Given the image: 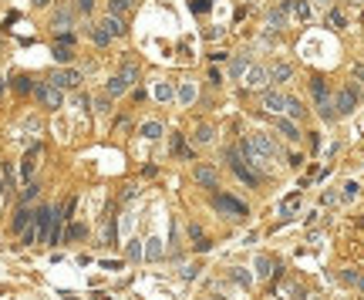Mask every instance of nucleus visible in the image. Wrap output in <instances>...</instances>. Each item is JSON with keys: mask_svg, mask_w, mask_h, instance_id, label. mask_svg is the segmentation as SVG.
Wrapping results in <instances>:
<instances>
[{"mask_svg": "<svg viewBox=\"0 0 364 300\" xmlns=\"http://www.w3.org/2000/svg\"><path fill=\"white\" fill-rule=\"evenodd\" d=\"M226 162H229V169H233L243 182H250V186H256V182H260V172H253L250 165H246V159L240 155V148H233V145L226 148Z\"/></svg>", "mask_w": 364, "mask_h": 300, "instance_id": "f257e3e1", "label": "nucleus"}, {"mask_svg": "<svg viewBox=\"0 0 364 300\" xmlns=\"http://www.w3.org/2000/svg\"><path fill=\"white\" fill-rule=\"evenodd\" d=\"M357 101H361V91L354 88V84H348V88H340L337 98H334V108H337V115H351L357 108Z\"/></svg>", "mask_w": 364, "mask_h": 300, "instance_id": "f03ea898", "label": "nucleus"}, {"mask_svg": "<svg viewBox=\"0 0 364 300\" xmlns=\"http://www.w3.org/2000/svg\"><path fill=\"white\" fill-rule=\"evenodd\" d=\"M212 206H216L219 212H226V216H246V206L240 203V199H233V196H226V192H216V199H212Z\"/></svg>", "mask_w": 364, "mask_h": 300, "instance_id": "7ed1b4c3", "label": "nucleus"}, {"mask_svg": "<svg viewBox=\"0 0 364 300\" xmlns=\"http://www.w3.org/2000/svg\"><path fill=\"white\" fill-rule=\"evenodd\" d=\"M250 142H253V148L260 152V159H263V162H267V159H280V145H276L273 138H267V135H253Z\"/></svg>", "mask_w": 364, "mask_h": 300, "instance_id": "20e7f679", "label": "nucleus"}, {"mask_svg": "<svg viewBox=\"0 0 364 300\" xmlns=\"http://www.w3.org/2000/svg\"><path fill=\"white\" fill-rule=\"evenodd\" d=\"M51 84H54V88H61V91L78 88V84H81V74H78V71H68V68H61V71L51 74Z\"/></svg>", "mask_w": 364, "mask_h": 300, "instance_id": "39448f33", "label": "nucleus"}, {"mask_svg": "<svg viewBox=\"0 0 364 300\" xmlns=\"http://www.w3.org/2000/svg\"><path fill=\"white\" fill-rule=\"evenodd\" d=\"M51 219H54V209H51V206H40V209L34 212V229H37V240H44V236L51 233Z\"/></svg>", "mask_w": 364, "mask_h": 300, "instance_id": "423d86ee", "label": "nucleus"}, {"mask_svg": "<svg viewBox=\"0 0 364 300\" xmlns=\"http://www.w3.org/2000/svg\"><path fill=\"white\" fill-rule=\"evenodd\" d=\"M34 91H37V98L44 101L48 108H61V88H54V84H34Z\"/></svg>", "mask_w": 364, "mask_h": 300, "instance_id": "0eeeda50", "label": "nucleus"}, {"mask_svg": "<svg viewBox=\"0 0 364 300\" xmlns=\"http://www.w3.org/2000/svg\"><path fill=\"white\" fill-rule=\"evenodd\" d=\"M71 24H74V7H71V4H65V7H61V10L54 14L51 27H54L57 34H68V27H71Z\"/></svg>", "mask_w": 364, "mask_h": 300, "instance_id": "6e6552de", "label": "nucleus"}, {"mask_svg": "<svg viewBox=\"0 0 364 300\" xmlns=\"http://www.w3.org/2000/svg\"><path fill=\"white\" fill-rule=\"evenodd\" d=\"M267 71H270V81H276V84H287L293 78V68L287 65V61H276L273 68H267Z\"/></svg>", "mask_w": 364, "mask_h": 300, "instance_id": "1a4fd4ad", "label": "nucleus"}, {"mask_svg": "<svg viewBox=\"0 0 364 300\" xmlns=\"http://www.w3.org/2000/svg\"><path fill=\"white\" fill-rule=\"evenodd\" d=\"M267 81H270V71H267V68L253 65L250 71H246V84H250V88H267Z\"/></svg>", "mask_w": 364, "mask_h": 300, "instance_id": "9d476101", "label": "nucleus"}, {"mask_svg": "<svg viewBox=\"0 0 364 300\" xmlns=\"http://www.w3.org/2000/svg\"><path fill=\"white\" fill-rule=\"evenodd\" d=\"M283 105H287V95H280V91H263V108H267V112L280 115Z\"/></svg>", "mask_w": 364, "mask_h": 300, "instance_id": "9b49d317", "label": "nucleus"}, {"mask_svg": "<svg viewBox=\"0 0 364 300\" xmlns=\"http://www.w3.org/2000/svg\"><path fill=\"white\" fill-rule=\"evenodd\" d=\"M196 182H199V186H216V169H212V165H196Z\"/></svg>", "mask_w": 364, "mask_h": 300, "instance_id": "f8f14e48", "label": "nucleus"}, {"mask_svg": "<svg viewBox=\"0 0 364 300\" xmlns=\"http://www.w3.org/2000/svg\"><path fill=\"white\" fill-rule=\"evenodd\" d=\"M135 10V0H108V14L112 17H125Z\"/></svg>", "mask_w": 364, "mask_h": 300, "instance_id": "ddd939ff", "label": "nucleus"}, {"mask_svg": "<svg viewBox=\"0 0 364 300\" xmlns=\"http://www.w3.org/2000/svg\"><path fill=\"white\" fill-rule=\"evenodd\" d=\"M317 112H320V118L324 122H334V118H337V108H334V101L327 95L324 98H317Z\"/></svg>", "mask_w": 364, "mask_h": 300, "instance_id": "4468645a", "label": "nucleus"}, {"mask_svg": "<svg viewBox=\"0 0 364 300\" xmlns=\"http://www.w3.org/2000/svg\"><path fill=\"white\" fill-rule=\"evenodd\" d=\"M31 219H34V212L27 209V206H20V209H17V216H14V233H24V229L31 226Z\"/></svg>", "mask_w": 364, "mask_h": 300, "instance_id": "2eb2a0df", "label": "nucleus"}, {"mask_svg": "<svg viewBox=\"0 0 364 300\" xmlns=\"http://www.w3.org/2000/svg\"><path fill=\"white\" fill-rule=\"evenodd\" d=\"M101 27H105L112 37H121V34H125V20H121V17H112V14L101 20Z\"/></svg>", "mask_w": 364, "mask_h": 300, "instance_id": "dca6fc26", "label": "nucleus"}, {"mask_svg": "<svg viewBox=\"0 0 364 300\" xmlns=\"http://www.w3.org/2000/svg\"><path fill=\"white\" fill-rule=\"evenodd\" d=\"M246 71H250V57H246V54H240V57L233 61V65H229V74H233V81H236V78H243Z\"/></svg>", "mask_w": 364, "mask_h": 300, "instance_id": "f3484780", "label": "nucleus"}, {"mask_svg": "<svg viewBox=\"0 0 364 300\" xmlns=\"http://www.w3.org/2000/svg\"><path fill=\"white\" fill-rule=\"evenodd\" d=\"M276 128H280V135H287V142H297V138H300V128L293 122H287V118H280Z\"/></svg>", "mask_w": 364, "mask_h": 300, "instance_id": "a211bd4d", "label": "nucleus"}, {"mask_svg": "<svg viewBox=\"0 0 364 300\" xmlns=\"http://www.w3.org/2000/svg\"><path fill=\"white\" fill-rule=\"evenodd\" d=\"M71 57H74L71 44H61V41L54 44V61H57V65H68V61H71Z\"/></svg>", "mask_w": 364, "mask_h": 300, "instance_id": "6ab92c4d", "label": "nucleus"}, {"mask_svg": "<svg viewBox=\"0 0 364 300\" xmlns=\"http://www.w3.org/2000/svg\"><path fill=\"white\" fill-rule=\"evenodd\" d=\"M189 236H192V243H196V250H199V253H206V250H209V240H206V236H202V229L199 226H189Z\"/></svg>", "mask_w": 364, "mask_h": 300, "instance_id": "aec40b11", "label": "nucleus"}, {"mask_svg": "<svg viewBox=\"0 0 364 300\" xmlns=\"http://www.w3.org/2000/svg\"><path fill=\"white\" fill-rule=\"evenodd\" d=\"M212 135H216V132H212L209 125H199L192 138H196V145H209V142H212Z\"/></svg>", "mask_w": 364, "mask_h": 300, "instance_id": "412c9836", "label": "nucleus"}, {"mask_svg": "<svg viewBox=\"0 0 364 300\" xmlns=\"http://www.w3.org/2000/svg\"><path fill=\"white\" fill-rule=\"evenodd\" d=\"M142 138H148V142L162 138V125L159 122H145V125H142Z\"/></svg>", "mask_w": 364, "mask_h": 300, "instance_id": "4be33fe9", "label": "nucleus"}, {"mask_svg": "<svg viewBox=\"0 0 364 300\" xmlns=\"http://www.w3.org/2000/svg\"><path fill=\"white\" fill-rule=\"evenodd\" d=\"M129 84H132V81H125V74H115L112 81H108V95H121Z\"/></svg>", "mask_w": 364, "mask_h": 300, "instance_id": "5701e85b", "label": "nucleus"}, {"mask_svg": "<svg viewBox=\"0 0 364 300\" xmlns=\"http://www.w3.org/2000/svg\"><path fill=\"white\" fill-rule=\"evenodd\" d=\"M340 280H344L348 287H361V290H364V276L357 273V270H344V273H340Z\"/></svg>", "mask_w": 364, "mask_h": 300, "instance_id": "b1692460", "label": "nucleus"}, {"mask_svg": "<svg viewBox=\"0 0 364 300\" xmlns=\"http://www.w3.org/2000/svg\"><path fill=\"white\" fill-rule=\"evenodd\" d=\"M34 159H37V145L24 155V179H27V182H31V176H34Z\"/></svg>", "mask_w": 364, "mask_h": 300, "instance_id": "393cba45", "label": "nucleus"}, {"mask_svg": "<svg viewBox=\"0 0 364 300\" xmlns=\"http://www.w3.org/2000/svg\"><path fill=\"white\" fill-rule=\"evenodd\" d=\"M283 112L290 115V118H300V115H304V105H300L297 98H287V105H283Z\"/></svg>", "mask_w": 364, "mask_h": 300, "instance_id": "a878e982", "label": "nucleus"}, {"mask_svg": "<svg viewBox=\"0 0 364 300\" xmlns=\"http://www.w3.org/2000/svg\"><path fill=\"white\" fill-rule=\"evenodd\" d=\"M91 41H95V44H101V48H105V44H108V41H112V34H108V31H105V27L98 24V27H95V31H91Z\"/></svg>", "mask_w": 364, "mask_h": 300, "instance_id": "bb28decb", "label": "nucleus"}, {"mask_svg": "<svg viewBox=\"0 0 364 300\" xmlns=\"http://www.w3.org/2000/svg\"><path fill=\"white\" fill-rule=\"evenodd\" d=\"M145 256H148V260H159V256H162V240H155V236L148 240V246H145Z\"/></svg>", "mask_w": 364, "mask_h": 300, "instance_id": "cd10ccee", "label": "nucleus"}, {"mask_svg": "<svg viewBox=\"0 0 364 300\" xmlns=\"http://www.w3.org/2000/svg\"><path fill=\"white\" fill-rule=\"evenodd\" d=\"M34 84H31V78H27V74H17L14 78V91H20V95H27V91H31Z\"/></svg>", "mask_w": 364, "mask_h": 300, "instance_id": "c85d7f7f", "label": "nucleus"}, {"mask_svg": "<svg viewBox=\"0 0 364 300\" xmlns=\"http://www.w3.org/2000/svg\"><path fill=\"white\" fill-rule=\"evenodd\" d=\"M283 20H287V10H273V14H270V27H273V31H280V27H283Z\"/></svg>", "mask_w": 364, "mask_h": 300, "instance_id": "c756f323", "label": "nucleus"}, {"mask_svg": "<svg viewBox=\"0 0 364 300\" xmlns=\"http://www.w3.org/2000/svg\"><path fill=\"white\" fill-rule=\"evenodd\" d=\"M310 91H314V98H324V95H327V84H324V78H310Z\"/></svg>", "mask_w": 364, "mask_h": 300, "instance_id": "7c9ffc66", "label": "nucleus"}, {"mask_svg": "<svg viewBox=\"0 0 364 300\" xmlns=\"http://www.w3.org/2000/svg\"><path fill=\"white\" fill-rule=\"evenodd\" d=\"M256 273H260V276H270V273H273V263H270L267 256H260V260H256Z\"/></svg>", "mask_w": 364, "mask_h": 300, "instance_id": "2f4dec72", "label": "nucleus"}, {"mask_svg": "<svg viewBox=\"0 0 364 300\" xmlns=\"http://www.w3.org/2000/svg\"><path fill=\"white\" fill-rule=\"evenodd\" d=\"M293 14H297L300 17V20H307V17H310V4H304V0H297V4H293Z\"/></svg>", "mask_w": 364, "mask_h": 300, "instance_id": "473e14b6", "label": "nucleus"}, {"mask_svg": "<svg viewBox=\"0 0 364 300\" xmlns=\"http://www.w3.org/2000/svg\"><path fill=\"white\" fill-rule=\"evenodd\" d=\"M192 98H196V88H192V84H186V88L179 91V101H182V105H189Z\"/></svg>", "mask_w": 364, "mask_h": 300, "instance_id": "72a5a7b5", "label": "nucleus"}, {"mask_svg": "<svg viewBox=\"0 0 364 300\" xmlns=\"http://www.w3.org/2000/svg\"><path fill=\"white\" fill-rule=\"evenodd\" d=\"M121 74H125V81H132V84L138 81V68L135 65H125V68H121Z\"/></svg>", "mask_w": 364, "mask_h": 300, "instance_id": "f704fd0d", "label": "nucleus"}, {"mask_svg": "<svg viewBox=\"0 0 364 300\" xmlns=\"http://www.w3.org/2000/svg\"><path fill=\"white\" fill-rule=\"evenodd\" d=\"M37 192H40V186H37V182H27V189H24V196H20V199H24V203H31V199H34Z\"/></svg>", "mask_w": 364, "mask_h": 300, "instance_id": "c9c22d12", "label": "nucleus"}, {"mask_svg": "<svg viewBox=\"0 0 364 300\" xmlns=\"http://www.w3.org/2000/svg\"><path fill=\"white\" fill-rule=\"evenodd\" d=\"M327 20H331V27H344V14H337V10H331V17H327Z\"/></svg>", "mask_w": 364, "mask_h": 300, "instance_id": "e433bc0d", "label": "nucleus"}, {"mask_svg": "<svg viewBox=\"0 0 364 300\" xmlns=\"http://www.w3.org/2000/svg\"><path fill=\"white\" fill-rule=\"evenodd\" d=\"M354 196H357V182H348V186H344V203H351Z\"/></svg>", "mask_w": 364, "mask_h": 300, "instance_id": "4c0bfd02", "label": "nucleus"}, {"mask_svg": "<svg viewBox=\"0 0 364 300\" xmlns=\"http://www.w3.org/2000/svg\"><path fill=\"white\" fill-rule=\"evenodd\" d=\"M155 95H159L162 101H169V98H172V88H169V84H159V88H155Z\"/></svg>", "mask_w": 364, "mask_h": 300, "instance_id": "58836bf2", "label": "nucleus"}, {"mask_svg": "<svg viewBox=\"0 0 364 300\" xmlns=\"http://www.w3.org/2000/svg\"><path fill=\"white\" fill-rule=\"evenodd\" d=\"M129 256H132V260L142 256V246H138V240H132V243H129Z\"/></svg>", "mask_w": 364, "mask_h": 300, "instance_id": "ea45409f", "label": "nucleus"}, {"mask_svg": "<svg viewBox=\"0 0 364 300\" xmlns=\"http://www.w3.org/2000/svg\"><path fill=\"white\" fill-rule=\"evenodd\" d=\"M297 206H300V199H297V196H293L290 203H283V216H290V212H293V209H297Z\"/></svg>", "mask_w": 364, "mask_h": 300, "instance_id": "a19ab883", "label": "nucleus"}, {"mask_svg": "<svg viewBox=\"0 0 364 300\" xmlns=\"http://www.w3.org/2000/svg\"><path fill=\"white\" fill-rule=\"evenodd\" d=\"M84 233H88V229H84V226H71V229H68V236H71V240H81V236H84Z\"/></svg>", "mask_w": 364, "mask_h": 300, "instance_id": "79ce46f5", "label": "nucleus"}, {"mask_svg": "<svg viewBox=\"0 0 364 300\" xmlns=\"http://www.w3.org/2000/svg\"><path fill=\"white\" fill-rule=\"evenodd\" d=\"M37 240V229H24V246H31Z\"/></svg>", "mask_w": 364, "mask_h": 300, "instance_id": "37998d69", "label": "nucleus"}, {"mask_svg": "<svg viewBox=\"0 0 364 300\" xmlns=\"http://www.w3.org/2000/svg\"><path fill=\"white\" fill-rule=\"evenodd\" d=\"M91 7H95V0H78V10H84V14H88Z\"/></svg>", "mask_w": 364, "mask_h": 300, "instance_id": "c03bdc74", "label": "nucleus"}, {"mask_svg": "<svg viewBox=\"0 0 364 300\" xmlns=\"http://www.w3.org/2000/svg\"><path fill=\"white\" fill-rule=\"evenodd\" d=\"M95 108H98L101 115H105V112H108V98H98V101H95Z\"/></svg>", "mask_w": 364, "mask_h": 300, "instance_id": "a18cd8bd", "label": "nucleus"}, {"mask_svg": "<svg viewBox=\"0 0 364 300\" xmlns=\"http://www.w3.org/2000/svg\"><path fill=\"white\" fill-rule=\"evenodd\" d=\"M354 78H357V81L364 84V65H354Z\"/></svg>", "mask_w": 364, "mask_h": 300, "instance_id": "49530a36", "label": "nucleus"}, {"mask_svg": "<svg viewBox=\"0 0 364 300\" xmlns=\"http://www.w3.org/2000/svg\"><path fill=\"white\" fill-rule=\"evenodd\" d=\"M31 4H34V7H48L51 0H31Z\"/></svg>", "mask_w": 364, "mask_h": 300, "instance_id": "de8ad7c7", "label": "nucleus"}, {"mask_svg": "<svg viewBox=\"0 0 364 300\" xmlns=\"http://www.w3.org/2000/svg\"><path fill=\"white\" fill-rule=\"evenodd\" d=\"M0 189H4V182H0Z\"/></svg>", "mask_w": 364, "mask_h": 300, "instance_id": "09e8293b", "label": "nucleus"}, {"mask_svg": "<svg viewBox=\"0 0 364 300\" xmlns=\"http://www.w3.org/2000/svg\"><path fill=\"white\" fill-rule=\"evenodd\" d=\"M357 4H364V0H357Z\"/></svg>", "mask_w": 364, "mask_h": 300, "instance_id": "8fccbe9b", "label": "nucleus"}]
</instances>
